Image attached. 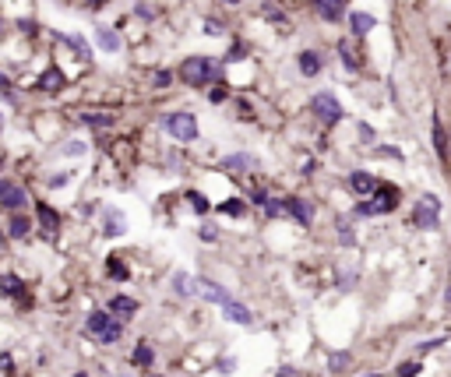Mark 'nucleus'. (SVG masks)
Instances as JSON below:
<instances>
[{
    "mask_svg": "<svg viewBox=\"0 0 451 377\" xmlns=\"http://www.w3.org/2000/svg\"><path fill=\"white\" fill-rule=\"evenodd\" d=\"M85 332H88V335H95L99 342H106V346H109V342H117V339H120V332H124V328H120V325H117V321H113L109 314L95 310V314L85 321Z\"/></svg>",
    "mask_w": 451,
    "mask_h": 377,
    "instance_id": "obj_1",
    "label": "nucleus"
},
{
    "mask_svg": "<svg viewBox=\"0 0 451 377\" xmlns=\"http://www.w3.org/2000/svg\"><path fill=\"white\" fill-rule=\"evenodd\" d=\"M395 208H399V191H395L391 184H381L374 201H363L356 208V215H384V211H395Z\"/></svg>",
    "mask_w": 451,
    "mask_h": 377,
    "instance_id": "obj_2",
    "label": "nucleus"
},
{
    "mask_svg": "<svg viewBox=\"0 0 451 377\" xmlns=\"http://www.w3.org/2000/svg\"><path fill=\"white\" fill-rule=\"evenodd\" d=\"M180 78H184L191 88H201V85H208V81L215 78V64H212L208 57H191V61H184Z\"/></svg>",
    "mask_w": 451,
    "mask_h": 377,
    "instance_id": "obj_3",
    "label": "nucleus"
},
{
    "mask_svg": "<svg viewBox=\"0 0 451 377\" xmlns=\"http://www.w3.org/2000/svg\"><path fill=\"white\" fill-rule=\"evenodd\" d=\"M437 219H441V198L437 194H423L413 208V226L420 230H437Z\"/></svg>",
    "mask_w": 451,
    "mask_h": 377,
    "instance_id": "obj_4",
    "label": "nucleus"
},
{
    "mask_svg": "<svg viewBox=\"0 0 451 377\" xmlns=\"http://www.w3.org/2000/svg\"><path fill=\"white\" fill-rule=\"evenodd\" d=\"M162 127L173 134L177 141H194L198 138V120L191 113H166L162 117Z\"/></svg>",
    "mask_w": 451,
    "mask_h": 377,
    "instance_id": "obj_5",
    "label": "nucleus"
},
{
    "mask_svg": "<svg viewBox=\"0 0 451 377\" xmlns=\"http://www.w3.org/2000/svg\"><path fill=\"white\" fill-rule=\"evenodd\" d=\"M310 110L324 120V124H338L346 113H342V106H338V99L331 95V92H317L314 99H310Z\"/></svg>",
    "mask_w": 451,
    "mask_h": 377,
    "instance_id": "obj_6",
    "label": "nucleus"
},
{
    "mask_svg": "<svg viewBox=\"0 0 451 377\" xmlns=\"http://www.w3.org/2000/svg\"><path fill=\"white\" fill-rule=\"evenodd\" d=\"M194 293H198L201 300H212V303H230V300H233V296L226 293L219 282H212V279H201V275L194 279Z\"/></svg>",
    "mask_w": 451,
    "mask_h": 377,
    "instance_id": "obj_7",
    "label": "nucleus"
},
{
    "mask_svg": "<svg viewBox=\"0 0 451 377\" xmlns=\"http://www.w3.org/2000/svg\"><path fill=\"white\" fill-rule=\"evenodd\" d=\"M29 198H25V191L18 187V184H11V180H0V204H8V208H22Z\"/></svg>",
    "mask_w": 451,
    "mask_h": 377,
    "instance_id": "obj_8",
    "label": "nucleus"
},
{
    "mask_svg": "<svg viewBox=\"0 0 451 377\" xmlns=\"http://www.w3.org/2000/svg\"><path fill=\"white\" fill-rule=\"evenodd\" d=\"M286 211L293 215L300 226H310V223H314V208H310L303 198H286Z\"/></svg>",
    "mask_w": 451,
    "mask_h": 377,
    "instance_id": "obj_9",
    "label": "nucleus"
},
{
    "mask_svg": "<svg viewBox=\"0 0 451 377\" xmlns=\"http://www.w3.org/2000/svg\"><path fill=\"white\" fill-rule=\"evenodd\" d=\"M35 219H39L42 233H56V230H61V215H56L46 201H39V204H35Z\"/></svg>",
    "mask_w": 451,
    "mask_h": 377,
    "instance_id": "obj_10",
    "label": "nucleus"
},
{
    "mask_svg": "<svg viewBox=\"0 0 451 377\" xmlns=\"http://www.w3.org/2000/svg\"><path fill=\"white\" fill-rule=\"evenodd\" d=\"M314 8L324 22H338L346 15V0H314Z\"/></svg>",
    "mask_w": 451,
    "mask_h": 377,
    "instance_id": "obj_11",
    "label": "nucleus"
},
{
    "mask_svg": "<svg viewBox=\"0 0 451 377\" xmlns=\"http://www.w3.org/2000/svg\"><path fill=\"white\" fill-rule=\"evenodd\" d=\"M349 187L356 191V194H377V180L367 173V170H356V173H349Z\"/></svg>",
    "mask_w": 451,
    "mask_h": 377,
    "instance_id": "obj_12",
    "label": "nucleus"
},
{
    "mask_svg": "<svg viewBox=\"0 0 451 377\" xmlns=\"http://www.w3.org/2000/svg\"><path fill=\"white\" fill-rule=\"evenodd\" d=\"M222 310H226V317L233 321V325H254V314L244 307V303H237V300H230V303H222Z\"/></svg>",
    "mask_w": 451,
    "mask_h": 377,
    "instance_id": "obj_13",
    "label": "nucleus"
},
{
    "mask_svg": "<svg viewBox=\"0 0 451 377\" xmlns=\"http://www.w3.org/2000/svg\"><path fill=\"white\" fill-rule=\"evenodd\" d=\"M296 64H300V74L314 78V74H321V53H314V49H303L300 57H296Z\"/></svg>",
    "mask_w": 451,
    "mask_h": 377,
    "instance_id": "obj_14",
    "label": "nucleus"
},
{
    "mask_svg": "<svg viewBox=\"0 0 451 377\" xmlns=\"http://www.w3.org/2000/svg\"><path fill=\"white\" fill-rule=\"evenodd\" d=\"M0 293L11 296V300H18V303H25V286H22L18 275H0Z\"/></svg>",
    "mask_w": 451,
    "mask_h": 377,
    "instance_id": "obj_15",
    "label": "nucleus"
},
{
    "mask_svg": "<svg viewBox=\"0 0 451 377\" xmlns=\"http://www.w3.org/2000/svg\"><path fill=\"white\" fill-rule=\"evenodd\" d=\"M124 233H127V219H124V211L109 208V211H106V236H124Z\"/></svg>",
    "mask_w": 451,
    "mask_h": 377,
    "instance_id": "obj_16",
    "label": "nucleus"
},
{
    "mask_svg": "<svg viewBox=\"0 0 451 377\" xmlns=\"http://www.w3.org/2000/svg\"><path fill=\"white\" fill-rule=\"evenodd\" d=\"M35 88H39V92H61V88H64V71H56V67L42 71V78H39Z\"/></svg>",
    "mask_w": 451,
    "mask_h": 377,
    "instance_id": "obj_17",
    "label": "nucleus"
},
{
    "mask_svg": "<svg viewBox=\"0 0 451 377\" xmlns=\"http://www.w3.org/2000/svg\"><path fill=\"white\" fill-rule=\"evenodd\" d=\"M374 25H377V18L367 15V11H353V15H349V29H353V35H367Z\"/></svg>",
    "mask_w": 451,
    "mask_h": 377,
    "instance_id": "obj_18",
    "label": "nucleus"
},
{
    "mask_svg": "<svg viewBox=\"0 0 451 377\" xmlns=\"http://www.w3.org/2000/svg\"><path fill=\"white\" fill-rule=\"evenodd\" d=\"M258 163H254V155H226L222 159V170L226 173H237V170H254Z\"/></svg>",
    "mask_w": 451,
    "mask_h": 377,
    "instance_id": "obj_19",
    "label": "nucleus"
},
{
    "mask_svg": "<svg viewBox=\"0 0 451 377\" xmlns=\"http://www.w3.org/2000/svg\"><path fill=\"white\" fill-rule=\"evenodd\" d=\"M95 42H99L106 53H117V49H120V35L113 32V29H106V25H102V29H95Z\"/></svg>",
    "mask_w": 451,
    "mask_h": 377,
    "instance_id": "obj_20",
    "label": "nucleus"
},
{
    "mask_svg": "<svg viewBox=\"0 0 451 377\" xmlns=\"http://www.w3.org/2000/svg\"><path fill=\"white\" fill-rule=\"evenodd\" d=\"M338 53H342V64H346L349 71H360V57L353 53V42H349V39H342V42H338Z\"/></svg>",
    "mask_w": 451,
    "mask_h": 377,
    "instance_id": "obj_21",
    "label": "nucleus"
},
{
    "mask_svg": "<svg viewBox=\"0 0 451 377\" xmlns=\"http://www.w3.org/2000/svg\"><path fill=\"white\" fill-rule=\"evenodd\" d=\"M109 310H117V314H134V310H138V300H131V296H113V300H109Z\"/></svg>",
    "mask_w": 451,
    "mask_h": 377,
    "instance_id": "obj_22",
    "label": "nucleus"
},
{
    "mask_svg": "<svg viewBox=\"0 0 451 377\" xmlns=\"http://www.w3.org/2000/svg\"><path fill=\"white\" fill-rule=\"evenodd\" d=\"M434 148H437L441 159H448V134H444V127L437 120H434Z\"/></svg>",
    "mask_w": 451,
    "mask_h": 377,
    "instance_id": "obj_23",
    "label": "nucleus"
},
{
    "mask_svg": "<svg viewBox=\"0 0 451 377\" xmlns=\"http://www.w3.org/2000/svg\"><path fill=\"white\" fill-rule=\"evenodd\" d=\"M81 124H88V127L102 131V127H113V117H102V113H85V117H81Z\"/></svg>",
    "mask_w": 451,
    "mask_h": 377,
    "instance_id": "obj_24",
    "label": "nucleus"
},
{
    "mask_svg": "<svg viewBox=\"0 0 451 377\" xmlns=\"http://www.w3.org/2000/svg\"><path fill=\"white\" fill-rule=\"evenodd\" d=\"M8 233H11L15 240H22V236L29 233V219H25V215H15V219H11V226H8Z\"/></svg>",
    "mask_w": 451,
    "mask_h": 377,
    "instance_id": "obj_25",
    "label": "nucleus"
},
{
    "mask_svg": "<svg viewBox=\"0 0 451 377\" xmlns=\"http://www.w3.org/2000/svg\"><path fill=\"white\" fill-rule=\"evenodd\" d=\"M64 42L78 49V57H81V61H88V57H92V49H88V42H85V39H78V35H64Z\"/></svg>",
    "mask_w": 451,
    "mask_h": 377,
    "instance_id": "obj_26",
    "label": "nucleus"
},
{
    "mask_svg": "<svg viewBox=\"0 0 451 377\" xmlns=\"http://www.w3.org/2000/svg\"><path fill=\"white\" fill-rule=\"evenodd\" d=\"M423 367H420V360H406V363H399V370H395V377H416Z\"/></svg>",
    "mask_w": 451,
    "mask_h": 377,
    "instance_id": "obj_27",
    "label": "nucleus"
},
{
    "mask_svg": "<svg viewBox=\"0 0 451 377\" xmlns=\"http://www.w3.org/2000/svg\"><path fill=\"white\" fill-rule=\"evenodd\" d=\"M152 360H155L152 346H138V349H134V363H138V367H152Z\"/></svg>",
    "mask_w": 451,
    "mask_h": 377,
    "instance_id": "obj_28",
    "label": "nucleus"
},
{
    "mask_svg": "<svg viewBox=\"0 0 451 377\" xmlns=\"http://www.w3.org/2000/svg\"><path fill=\"white\" fill-rule=\"evenodd\" d=\"M109 275H117V279H127V264L120 257H109Z\"/></svg>",
    "mask_w": 451,
    "mask_h": 377,
    "instance_id": "obj_29",
    "label": "nucleus"
},
{
    "mask_svg": "<svg viewBox=\"0 0 451 377\" xmlns=\"http://www.w3.org/2000/svg\"><path fill=\"white\" fill-rule=\"evenodd\" d=\"M222 211H226V215H244V201H240V198H230V201L222 204Z\"/></svg>",
    "mask_w": 451,
    "mask_h": 377,
    "instance_id": "obj_30",
    "label": "nucleus"
},
{
    "mask_svg": "<svg viewBox=\"0 0 451 377\" xmlns=\"http://www.w3.org/2000/svg\"><path fill=\"white\" fill-rule=\"evenodd\" d=\"M187 201H191L194 211H208V198L205 194H187Z\"/></svg>",
    "mask_w": 451,
    "mask_h": 377,
    "instance_id": "obj_31",
    "label": "nucleus"
},
{
    "mask_svg": "<svg viewBox=\"0 0 451 377\" xmlns=\"http://www.w3.org/2000/svg\"><path fill=\"white\" fill-rule=\"evenodd\" d=\"M338 240H342L346 247L353 243V230H349V223H346V219H342V223H338Z\"/></svg>",
    "mask_w": 451,
    "mask_h": 377,
    "instance_id": "obj_32",
    "label": "nucleus"
},
{
    "mask_svg": "<svg viewBox=\"0 0 451 377\" xmlns=\"http://www.w3.org/2000/svg\"><path fill=\"white\" fill-rule=\"evenodd\" d=\"M346 363H349V353H335V356L328 360V367H331V370H338V367H346Z\"/></svg>",
    "mask_w": 451,
    "mask_h": 377,
    "instance_id": "obj_33",
    "label": "nucleus"
},
{
    "mask_svg": "<svg viewBox=\"0 0 451 377\" xmlns=\"http://www.w3.org/2000/svg\"><path fill=\"white\" fill-rule=\"evenodd\" d=\"M441 342H444V339H427V342H420V349H416V353L423 356V353H430V349H437Z\"/></svg>",
    "mask_w": 451,
    "mask_h": 377,
    "instance_id": "obj_34",
    "label": "nucleus"
},
{
    "mask_svg": "<svg viewBox=\"0 0 451 377\" xmlns=\"http://www.w3.org/2000/svg\"><path fill=\"white\" fill-rule=\"evenodd\" d=\"M169 81H173V74H169V71H159V74H155V85H159V88H166Z\"/></svg>",
    "mask_w": 451,
    "mask_h": 377,
    "instance_id": "obj_35",
    "label": "nucleus"
},
{
    "mask_svg": "<svg viewBox=\"0 0 451 377\" xmlns=\"http://www.w3.org/2000/svg\"><path fill=\"white\" fill-rule=\"evenodd\" d=\"M64 152H68V155H81V152H85V141H71Z\"/></svg>",
    "mask_w": 451,
    "mask_h": 377,
    "instance_id": "obj_36",
    "label": "nucleus"
},
{
    "mask_svg": "<svg viewBox=\"0 0 451 377\" xmlns=\"http://www.w3.org/2000/svg\"><path fill=\"white\" fill-rule=\"evenodd\" d=\"M233 367H237V360H222V363H219V370H222V374H230Z\"/></svg>",
    "mask_w": 451,
    "mask_h": 377,
    "instance_id": "obj_37",
    "label": "nucleus"
},
{
    "mask_svg": "<svg viewBox=\"0 0 451 377\" xmlns=\"http://www.w3.org/2000/svg\"><path fill=\"white\" fill-rule=\"evenodd\" d=\"M201 236H205V240H215V226H201Z\"/></svg>",
    "mask_w": 451,
    "mask_h": 377,
    "instance_id": "obj_38",
    "label": "nucleus"
},
{
    "mask_svg": "<svg viewBox=\"0 0 451 377\" xmlns=\"http://www.w3.org/2000/svg\"><path fill=\"white\" fill-rule=\"evenodd\" d=\"M444 307H448V310H451V286H448V289H444Z\"/></svg>",
    "mask_w": 451,
    "mask_h": 377,
    "instance_id": "obj_39",
    "label": "nucleus"
},
{
    "mask_svg": "<svg viewBox=\"0 0 451 377\" xmlns=\"http://www.w3.org/2000/svg\"><path fill=\"white\" fill-rule=\"evenodd\" d=\"M226 4H240V0H226Z\"/></svg>",
    "mask_w": 451,
    "mask_h": 377,
    "instance_id": "obj_40",
    "label": "nucleus"
},
{
    "mask_svg": "<svg viewBox=\"0 0 451 377\" xmlns=\"http://www.w3.org/2000/svg\"><path fill=\"white\" fill-rule=\"evenodd\" d=\"M0 131H4V117H0Z\"/></svg>",
    "mask_w": 451,
    "mask_h": 377,
    "instance_id": "obj_41",
    "label": "nucleus"
},
{
    "mask_svg": "<svg viewBox=\"0 0 451 377\" xmlns=\"http://www.w3.org/2000/svg\"><path fill=\"white\" fill-rule=\"evenodd\" d=\"M0 247H4V236H0Z\"/></svg>",
    "mask_w": 451,
    "mask_h": 377,
    "instance_id": "obj_42",
    "label": "nucleus"
},
{
    "mask_svg": "<svg viewBox=\"0 0 451 377\" xmlns=\"http://www.w3.org/2000/svg\"><path fill=\"white\" fill-rule=\"evenodd\" d=\"M370 377H374V374H370Z\"/></svg>",
    "mask_w": 451,
    "mask_h": 377,
    "instance_id": "obj_43",
    "label": "nucleus"
}]
</instances>
